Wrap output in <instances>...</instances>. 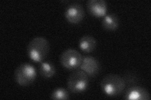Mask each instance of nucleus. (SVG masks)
Wrapping results in <instances>:
<instances>
[{
  "label": "nucleus",
  "mask_w": 151,
  "mask_h": 100,
  "mask_svg": "<svg viewBox=\"0 0 151 100\" xmlns=\"http://www.w3.org/2000/svg\"><path fill=\"white\" fill-rule=\"evenodd\" d=\"M50 50V45L45 38L38 36L32 39L27 48L28 58L36 63H42L47 58Z\"/></svg>",
  "instance_id": "1"
},
{
  "label": "nucleus",
  "mask_w": 151,
  "mask_h": 100,
  "mask_svg": "<svg viewBox=\"0 0 151 100\" xmlns=\"http://www.w3.org/2000/svg\"><path fill=\"white\" fill-rule=\"evenodd\" d=\"M100 87L103 92L107 96L116 97L124 91L126 85L124 78L119 75L110 74L102 79Z\"/></svg>",
  "instance_id": "2"
},
{
  "label": "nucleus",
  "mask_w": 151,
  "mask_h": 100,
  "mask_svg": "<svg viewBox=\"0 0 151 100\" xmlns=\"http://www.w3.org/2000/svg\"><path fill=\"white\" fill-rule=\"evenodd\" d=\"M15 80L21 87H27L30 85L37 77V71L34 65L24 63L19 65L15 71Z\"/></svg>",
  "instance_id": "3"
},
{
  "label": "nucleus",
  "mask_w": 151,
  "mask_h": 100,
  "mask_svg": "<svg viewBox=\"0 0 151 100\" xmlns=\"http://www.w3.org/2000/svg\"><path fill=\"white\" fill-rule=\"evenodd\" d=\"M88 84V75L81 69L73 71L69 75L67 83L69 90L73 93H81L85 91Z\"/></svg>",
  "instance_id": "4"
},
{
  "label": "nucleus",
  "mask_w": 151,
  "mask_h": 100,
  "mask_svg": "<svg viewBox=\"0 0 151 100\" xmlns=\"http://www.w3.org/2000/svg\"><path fill=\"white\" fill-rule=\"evenodd\" d=\"M82 60L81 54L78 51L72 48L65 50L60 56L61 65L69 70H74L79 68Z\"/></svg>",
  "instance_id": "5"
},
{
  "label": "nucleus",
  "mask_w": 151,
  "mask_h": 100,
  "mask_svg": "<svg viewBox=\"0 0 151 100\" xmlns=\"http://www.w3.org/2000/svg\"><path fill=\"white\" fill-rule=\"evenodd\" d=\"M64 16L70 23L78 24L83 21L84 17V8L78 3L70 4L65 9Z\"/></svg>",
  "instance_id": "6"
},
{
  "label": "nucleus",
  "mask_w": 151,
  "mask_h": 100,
  "mask_svg": "<svg viewBox=\"0 0 151 100\" xmlns=\"http://www.w3.org/2000/svg\"><path fill=\"white\" fill-rule=\"evenodd\" d=\"M80 69L86 73L88 77H94L98 74L100 70V64L98 60L91 56L83 57Z\"/></svg>",
  "instance_id": "7"
},
{
  "label": "nucleus",
  "mask_w": 151,
  "mask_h": 100,
  "mask_svg": "<svg viewBox=\"0 0 151 100\" xmlns=\"http://www.w3.org/2000/svg\"><path fill=\"white\" fill-rule=\"evenodd\" d=\"M124 98L129 100H149L150 96L145 88L139 86H134L126 89Z\"/></svg>",
  "instance_id": "8"
},
{
  "label": "nucleus",
  "mask_w": 151,
  "mask_h": 100,
  "mask_svg": "<svg viewBox=\"0 0 151 100\" xmlns=\"http://www.w3.org/2000/svg\"><path fill=\"white\" fill-rule=\"evenodd\" d=\"M87 9L93 16L101 18L106 15L108 7L103 0H89L87 3Z\"/></svg>",
  "instance_id": "9"
},
{
  "label": "nucleus",
  "mask_w": 151,
  "mask_h": 100,
  "mask_svg": "<svg viewBox=\"0 0 151 100\" xmlns=\"http://www.w3.org/2000/svg\"><path fill=\"white\" fill-rule=\"evenodd\" d=\"M119 18L115 13H110L104 16L102 21V26L106 31H113L119 26Z\"/></svg>",
  "instance_id": "10"
},
{
  "label": "nucleus",
  "mask_w": 151,
  "mask_h": 100,
  "mask_svg": "<svg viewBox=\"0 0 151 100\" xmlns=\"http://www.w3.org/2000/svg\"><path fill=\"white\" fill-rule=\"evenodd\" d=\"M97 42L96 39L91 36L85 35L79 41V48L84 53H89L93 52L96 48Z\"/></svg>",
  "instance_id": "11"
},
{
  "label": "nucleus",
  "mask_w": 151,
  "mask_h": 100,
  "mask_svg": "<svg viewBox=\"0 0 151 100\" xmlns=\"http://www.w3.org/2000/svg\"><path fill=\"white\" fill-rule=\"evenodd\" d=\"M41 76L45 78L53 77L56 73V69L54 64L49 61H42L39 67Z\"/></svg>",
  "instance_id": "12"
},
{
  "label": "nucleus",
  "mask_w": 151,
  "mask_h": 100,
  "mask_svg": "<svg viewBox=\"0 0 151 100\" xmlns=\"http://www.w3.org/2000/svg\"><path fill=\"white\" fill-rule=\"evenodd\" d=\"M52 99H69V94L67 89L63 88H58L55 89L50 95Z\"/></svg>",
  "instance_id": "13"
},
{
  "label": "nucleus",
  "mask_w": 151,
  "mask_h": 100,
  "mask_svg": "<svg viewBox=\"0 0 151 100\" xmlns=\"http://www.w3.org/2000/svg\"><path fill=\"white\" fill-rule=\"evenodd\" d=\"M125 81V85L127 84L133 85L136 83L137 82V77L135 76V74H132V73H129L126 75V77L123 78Z\"/></svg>",
  "instance_id": "14"
}]
</instances>
